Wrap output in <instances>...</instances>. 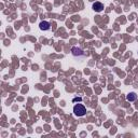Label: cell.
<instances>
[{"instance_id": "obj_1", "label": "cell", "mask_w": 138, "mask_h": 138, "mask_svg": "<svg viewBox=\"0 0 138 138\" xmlns=\"http://www.w3.org/2000/svg\"><path fill=\"white\" fill-rule=\"evenodd\" d=\"M74 113L77 117H83L86 113V108L82 104H76L74 106Z\"/></svg>"}, {"instance_id": "obj_2", "label": "cell", "mask_w": 138, "mask_h": 138, "mask_svg": "<svg viewBox=\"0 0 138 138\" xmlns=\"http://www.w3.org/2000/svg\"><path fill=\"white\" fill-rule=\"evenodd\" d=\"M71 53H72L74 56H84L85 55V53L81 49H79V47H72V49H71Z\"/></svg>"}, {"instance_id": "obj_3", "label": "cell", "mask_w": 138, "mask_h": 138, "mask_svg": "<svg viewBox=\"0 0 138 138\" xmlns=\"http://www.w3.org/2000/svg\"><path fill=\"white\" fill-rule=\"evenodd\" d=\"M93 10L95 11V12H101L104 10V4L101 3V2H98V1H96V2H94L93 3Z\"/></svg>"}, {"instance_id": "obj_4", "label": "cell", "mask_w": 138, "mask_h": 138, "mask_svg": "<svg viewBox=\"0 0 138 138\" xmlns=\"http://www.w3.org/2000/svg\"><path fill=\"white\" fill-rule=\"evenodd\" d=\"M39 28L41 29V30H49V29L51 28V24L49 22H46V21H42L39 24Z\"/></svg>"}, {"instance_id": "obj_5", "label": "cell", "mask_w": 138, "mask_h": 138, "mask_svg": "<svg viewBox=\"0 0 138 138\" xmlns=\"http://www.w3.org/2000/svg\"><path fill=\"white\" fill-rule=\"evenodd\" d=\"M136 99H137V95H136V93H134V92L128 93V94L126 95V100H128V101H135Z\"/></svg>"}, {"instance_id": "obj_6", "label": "cell", "mask_w": 138, "mask_h": 138, "mask_svg": "<svg viewBox=\"0 0 138 138\" xmlns=\"http://www.w3.org/2000/svg\"><path fill=\"white\" fill-rule=\"evenodd\" d=\"M77 100H78V101H81V100H82V98H81V97H79V98H75L72 101H74V103H76Z\"/></svg>"}]
</instances>
